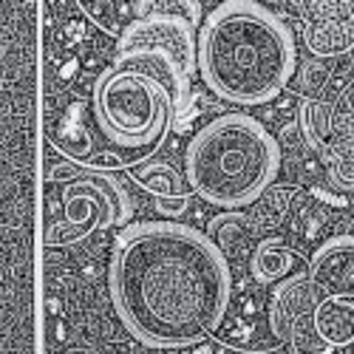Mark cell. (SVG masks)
<instances>
[{"instance_id":"52a82bcc","label":"cell","mask_w":354,"mask_h":354,"mask_svg":"<svg viewBox=\"0 0 354 354\" xmlns=\"http://www.w3.org/2000/svg\"><path fill=\"white\" fill-rule=\"evenodd\" d=\"M116 51H162L173 57L179 68L196 74V37L193 26L182 15H151L125 26Z\"/></svg>"},{"instance_id":"5bb4252c","label":"cell","mask_w":354,"mask_h":354,"mask_svg":"<svg viewBox=\"0 0 354 354\" xmlns=\"http://www.w3.org/2000/svg\"><path fill=\"white\" fill-rule=\"evenodd\" d=\"M332 116H335V105L323 102V100H304L301 102V131L306 136V142L317 151H323L332 136Z\"/></svg>"},{"instance_id":"ba28073f","label":"cell","mask_w":354,"mask_h":354,"mask_svg":"<svg viewBox=\"0 0 354 354\" xmlns=\"http://www.w3.org/2000/svg\"><path fill=\"white\" fill-rule=\"evenodd\" d=\"M304 40L315 57H337L354 48V3H304Z\"/></svg>"},{"instance_id":"4fadbf2b","label":"cell","mask_w":354,"mask_h":354,"mask_svg":"<svg viewBox=\"0 0 354 354\" xmlns=\"http://www.w3.org/2000/svg\"><path fill=\"white\" fill-rule=\"evenodd\" d=\"M133 182L139 187H145L147 193L159 196V201H173V198H187L190 185H187V176H182L179 167H173L167 162H151V165H142L131 170Z\"/></svg>"},{"instance_id":"6da1fadb","label":"cell","mask_w":354,"mask_h":354,"mask_svg":"<svg viewBox=\"0 0 354 354\" xmlns=\"http://www.w3.org/2000/svg\"><path fill=\"white\" fill-rule=\"evenodd\" d=\"M108 283L125 329L151 348H187L210 337L232 292L224 252L204 232L173 221L120 232Z\"/></svg>"},{"instance_id":"9a60e30c","label":"cell","mask_w":354,"mask_h":354,"mask_svg":"<svg viewBox=\"0 0 354 354\" xmlns=\"http://www.w3.org/2000/svg\"><path fill=\"white\" fill-rule=\"evenodd\" d=\"M329 165V176H332V185L343 193L354 190V156L351 159H335L326 162Z\"/></svg>"},{"instance_id":"30bf717a","label":"cell","mask_w":354,"mask_h":354,"mask_svg":"<svg viewBox=\"0 0 354 354\" xmlns=\"http://www.w3.org/2000/svg\"><path fill=\"white\" fill-rule=\"evenodd\" d=\"M323 298H326V292H323L306 272L283 278L275 286L272 301H270V329H272V335L281 340V335L286 332L289 323L298 320L306 312H312Z\"/></svg>"},{"instance_id":"9c48e42d","label":"cell","mask_w":354,"mask_h":354,"mask_svg":"<svg viewBox=\"0 0 354 354\" xmlns=\"http://www.w3.org/2000/svg\"><path fill=\"white\" fill-rule=\"evenodd\" d=\"M306 275L326 295H354V235H332L323 241Z\"/></svg>"},{"instance_id":"7a4b0ae2","label":"cell","mask_w":354,"mask_h":354,"mask_svg":"<svg viewBox=\"0 0 354 354\" xmlns=\"http://www.w3.org/2000/svg\"><path fill=\"white\" fill-rule=\"evenodd\" d=\"M196 68L216 97L232 105H263L292 80L295 43L270 9L230 0L216 6L201 26Z\"/></svg>"},{"instance_id":"8fae6325","label":"cell","mask_w":354,"mask_h":354,"mask_svg":"<svg viewBox=\"0 0 354 354\" xmlns=\"http://www.w3.org/2000/svg\"><path fill=\"white\" fill-rule=\"evenodd\" d=\"M113 63L133 68L145 77L156 80L159 85H165V91L176 102V111H179L190 97V77L179 68V63H176L173 57H167L162 51H116Z\"/></svg>"},{"instance_id":"277c9868","label":"cell","mask_w":354,"mask_h":354,"mask_svg":"<svg viewBox=\"0 0 354 354\" xmlns=\"http://www.w3.org/2000/svg\"><path fill=\"white\" fill-rule=\"evenodd\" d=\"M176 102L165 85L133 68L111 63L94 82L91 116L111 153L125 165L147 159L165 142Z\"/></svg>"},{"instance_id":"3957f363","label":"cell","mask_w":354,"mask_h":354,"mask_svg":"<svg viewBox=\"0 0 354 354\" xmlns=\"http://www.w3.org/2000/svg\"><path fill=\"white\" fill-rule=\"evenodd\" d=\"M187 185L216 207H244L272 185L281 151L272 133L247 113H224L187 145Z\"/></svg>"},{"instance_id":"7c38bea8","label":"cell","mask_w":354,"mask_h":354,"mask_svg":"<svg viewBox=\"0 0 354 354\" xmlns=\"http://www.w3.org/2000/svg\"><path fill=\"white\" fill-rule=\"evenodd\" d=\"M295 250L283 239H267L250 261V272L258 283H281L295 270Z\"/></svg>"},{"instance_id":"8992f818","label":"cell","mask_w":354,"mask_h":354,"mask_svg":"<svg viewBox=\"0 0 354 354\" xmlns=\"http://www.w3.org/2000/svg\"><path fill=\"white\" fill-rule=\"evenodd\" d=\"M289 354H354V295H326L281 335Z\"/></svg>"},{"instance_id":"5b68a950","label":"cell","mask_w":354,"mask_h":354,"mask_svg":"<svg viewBox=\"0 0 354 354\" xmlns=\"http://www.w3.org/2000/svg\"><path fill=\"white\" fill-rule=\"evenodd\" d=\"M131 213V198L120 182L100 173L68 176L66 182L51 179L46 187V230L43 241L48 247L77 244L91 232L122 224Z\"/></svg>"}]
</instances>
